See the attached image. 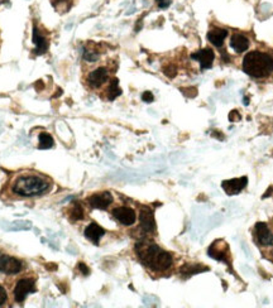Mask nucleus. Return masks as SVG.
<instances>
[{
  "label": "nucleus",
  "instance_id": "6ab92c4d",
  "mask_svg": "<svg viewBox=\"0 0 273 308\" xmlns=\"http://www.w3.org/2000/svg\"><path fill=\"white\" fill-rule=\"evenodd\" d=\"M203 270H207V268L203 266H199V264H186L185 267H182L181 273L182 274H197V273H201Z\"/></svg>",
  "mask_w": 273,
  "mask_h": 308
},
{
  "label": "nucleus",
  "instance_id": "a878e982",
  "mask_svg": "<svg viewBox=\"0 0 273 308\" xmlns=\"http://www.w3.org/2000/svg\"><path fill=\"white\" fill-rule=\"evenodd\" d=\"M8 301V294H6V290L4 289L1 286H0V306H3L4 303Z\"/></svg>",
  "mask_w": 273,
  "mask_h": 308
},
{
  "label": "nucleus",
  "instance_id": "0eeeda50",
  "mask_svg": "<svg viewBox=\"0 0 273 308\" xmlns=\"http://www.w3.org/2000/svg\"><path fill=\"white\" fill-rule=\"evenodd\" d=\"M88 202L91 207L99 208V210H105V208L109 207L110 204L113 202V196L108 191H104V192H99L90 196L88 199Z\"/></svg>",
  "mask_w": 273,
  "mask_h": 308
},
{
  "label": "nucleus",
  "instance_id": "7ed1b4c3",
  "mask_svg": "<svg viewBox=\"0 0 273 308\" xmlns=\"http://www.w3.org/2000/svg\"><path fill=\"white\" fill-rule=\"evenodd\" d=\"M48 188V181L43 180L38 176H23V177H19L13 185V192L23 197H34V196L43 195Z\"/></svg>",
  "mask_w": 273,
  "mask_h": 308
},
{
  "label": "nucleus",
  "instance_id": "c85d7f7f",
  "mask_svg": "<svg viewBox=\"0 0 273 308\" xmlns=\"http://www.w3.org/2000/svg\"><path fill=\"white\" fill-rule=\"evenodd\" d=\"M157 1V5L161 8V9H166L171 5V0H156Z\"/></svg>",
  "mask_w": 273,
  "mask_h": 308
},
{
  "label": "nucleus",
  "instance_id": "412c9836",
  "mask_svg": "<svg viewBox=\"0 0 273 308\" xmlns=\"http://www.w3.org/2000/svg\"><path fill=\"white\" fill-rule=\"evenodd\" d=\"M40 149H48L53 146V139L47 133H41L40 134Z\"/></svg>",
  "mask_w": 273,
  "mask_h": 308
},
{
  "label": "nucleus",
  "instance_id": "b1692460",
  "mask_svg": "<svg viewBox=\"0 0 273 308\" xmlns=\"http://www.w3.org/2000/svg\"><path fill=\"white\" fill-rule=\"evenodd\" d=\"M181 91L187 98H195L197 95L196 87H186V89H181Z\"/></svg>",
  "mask_w": 273,
  "mask_h": 308
},
{
  "label": "nucleus",
  "instance_id": "cd10ccee",
  "mask_svg": "<svg viewBox=\"0 0 273 308\" xmlns=\"http://www.w3.org/2000/svg\"><path fill=\"white\" fill-rule=\"evenodd\" d=\"M77 268H79V270H80V272H81L84 275H89V274H90V269H89L88 267L85 266V263H79V266H77Z\"/></svg>",
  "mask_w": 273,
  "mask_h": 308
},
{
  "label": "nucleus",
  "instance_id": "393cba45",
  "mask_svg": "<svg viewBox=\"0 0 273 308\" xmlns=\"http://www.w3.org/2000/svg\"><path fill=\"white\" fill-rule=\"evenodd\" d=\"M240 119H242V116H240V114L238 113V110H233V111H230V114H229V120H230L231 123L239 122Z\"/></svg>",
  "mask_w": 273,
  "mask_h": 308
},
{
  "label": "nucleus",
  "instance_id": "f257e3e1",
  "mask_svg": "<svg viewBox=\"0 0 273 308\" xmlns=\"http://www.w3.org/2000/svg\"><path fill=\"white\" fill-rule=\"evenodd\" d=\"M136 251L140 262L155 272H164L172 266L171 254L162 250L156 244L142 241L136 245Z\"/></svg>",
  "mask_w": 273,
  "mask_h": 308
},
{
  "label": "nucleus",
  "instance_id": "f8f14e48",
  "mask_svg": "<svg viewBox=\"0 0 273 308\" xmlns=\"http://www.w3.org/2000/svg\"><path fill=\"white\" fill-rule=\"evenodd\" d=\"M108 77H109L108 70L104 67H99L89 75L88 81L92 87H100L106 80H108Z\"/></svg>",
  "mask_w": 273,
  "mask_h": 308
},
{
  "label": "nucleus",
  "instance_id": "4468645a",
  "mask_svg": "<svg viewBox=\"0 0 273 308\" xmlns=\"http://www.w3.org/2000/svg\"><path fill=\"white\" fill-rule=\"evenodd\" d=\"M228 36V31L224 28H212L211 31L207 33V40L214 44L215 47H223L224 40Z\"/></svg>",
  "mask_w": 273,
  "mask_h": 308
},
{
  "label": "nucleus",
  "instance_id": "2eb2a0df",
  "mask_svg": "<svg viewBox=\"0 0 273 308\" xmlns=\"http://www.w3.org/2000/svg\"><path fill=\"white\" fill-rule=\"evenodd\" d=\"M104 235H105V230H104L100 225H97V224L95 223H91L85 229L86 239H89V240L95 243V244H97L99 240H100Z\"/></svg>",
  "mask_w": 273,
  "mask_h": 308
},
{
  "label": "nucleus",
  "instance_id": "20e7f679",
  "mask_svg": "<svg viewBox=\"0 0 273 308\" xmlns=\"http://www.w3.org/2000/svg\"><path fill=\"white\" fill-rule=\"evenodd\" d=\"M23 268L21 260L0 253V272L4 274H18Z\"/></svg>",
  "mask_w": 273,
  "mask_h": 308
},
{
  "label": "nucleus",
  "instance_id": "ddd939ff",
  "mask_svg": "<svg viewBox=\"0 0 273 308\" xmlns=\"http://www.w3.org/2000/svg\"><path fill=\"white\" fill-rule=\"evenodd\" d=\"M33 43L36 44V48H34V53L36 55H43L48 49V41H47L46 37H43L41 34L40 29L36 25L33 27Z\"/></svg>",
  "mask_w": 273,
  "mask_h": 308
},
{
  "label": "nucleus",
  "instance_id": "1a4fd4ad",
  "mask_svg": "<svg viewBox=\"0 0 273 308\" xmlns=\"http://www.w3.org/2000/svg\"><path fill=\"white\" fill-rule=\"evenodd\" d=\"M255 236L258 243L264 246H273V234L266 223L255 224Z\"/></svg>",
  "mask_w": 273,
  "mask_h": 308
},
{
  "label": "nucleus",
  "instance_id": "c756f323",
  "mask_svg": "<svg viewBox=\"0 0 273 308\" xmlns=\"http://www.w3.org/2000/svg\"><path fill=\"white\" fill-rule=\"evenodd\" d=\"M38 87H40V89H42V87H43L42 81H38V82L36 83V89H37V90H38Z\"/></svg>",
  "mask_w": 273,
  "mask_h": 308
},
{
  "label": "nucleus",
  "instance_id": "9b49d317",
  "mask_svg": "<svg viewBox=\"0 0 273 308\" xmlns=\"http://www.w3.org/2000/svg\"><path fill=\"white\" fill-rule=\"evenodd\" d=\"M214 51L210 48H204L197 51L196 53H192L191 58L200 62L201 70H209L212 67V62H214Z\"/></svg>",
  "mask_w": 273,
  "mask_h": 308
},
{
  "label": "nucleus",
  "instance_id": "bb28decb",
  "mask_svg": "<svg viewBox=\"0 0 273 308\" xmlns=\"http://www.w3.org/2000/svg\"><path fill=\"white\" fill-rule=\"evenodd\" d=\"M142 100L144 101V103H152V101L155 100V98H153V94H152L151 91H146L143 92Z\"/></svg>",
  "mask_w": 273,
  "mask_h": 308
},
{
  "label": "nucleus",
  "instance_id": "aec40b11",
  "mask_svg": "<svg viewBox=\"0 0 273 308\" xmlns=\"http://www.w3.org/2000/svg\"><path fill=\"white\" fill-rule=\"evenodd\" d=\"M70 219L72 221H79V220L84 219V208L81 207V205L73 204L72 208L70 210Z\"/></svg>",
  "mask_w": 273,
  "mask_h": 308
},
{
  "label": "nucleus",
  "instance_id": "a211bd4d",
  "mask_svg": "<svg viewBox=\"0 0 273 308\" xmlns=\"http://www.w3.org/2000/svg\"><path fill=\"white\" fill-rule=\"evenodd\" d=\"M225 255L227 253L224 251V249L218 246V241H216L215 244H212L211 246L209 247V256L214 258L216 260H225Z\"/></svg>",
  "mask_w": 273,
  "mask_h": 308
},
{
  "label": "nucleus",
  "instance_id": "4be33fe9",
  "mask_svg": "<svg viewBox=\"0 0 273 308\" xmlns=\"http://www.w3.org/2000/svg\"><path fill=\"white\" fill-rule=\"evenodd\" d=\"M84 58L89 62H95L99 58V53L94 52V51H85L84 52Z\"/></svg>",
  "mask_w": 273,
  "mask_h": 308
},
{
  "label": "nucleus",
  "instance_id": "f03ea898",
  "mask_svg": "<svg viewBox=\"0 0 273 308\" xmlns=\"http://www.w3.org/2000/svg\"><path fill=\"white\" fill-rule=\"evenodd\" d=\"M243 71L250 77L263 79L273 71V58L263 52H249L243 60Z\"/></svg>",
  "mask_w": 273,
  "mask_h": 308
},
{
  "label": "nucleus",
  "instance_id": "7c9ffc66",
  "mask_svg": "<svg viewBox=\"0 0 273 308\" xmlns=\"http://www.w3.org/2000/svg\"><path fill=\"white\" fill-rule=\"evenodd\" d=\"M243 104H246V105H248L249 104V101H248V99H243Z\"/></svg>",
  "mask_w": 273,
  "mask_h": 308
},
{
  "label": "nucleus",
  "instance_id": "dca6fc26",
  "mask_svg": "<svg viewBox=\"0 0 273 308\" xmlns=\"http://www.w3.org/2000/svg\"><path fill=\"white\" fill-rule=\"evenodd\" d=\"M230 46L237 53H242L248 49L249 41L247 37L242 36V34H234V36L231 37Z\"/></svg>",
  "mask_w": 273,
  "mask_h": 308
},
{
  "label": "nucleus",
  "instance_id": "9d476101",
  "mask_svg": "<svg viewBox=\"0 0 273 308\" xmlns=\"http://www.w3.org/2000/svg\"><path fill=\"white\" fill-rule=\"evenodd\" d=\"M139 221H140V227H142L147 234H151V232H153L156 230L155 215H153V211H152L149 207H147V206L140 208Z\"/></svg>",
  "mask_w": 273,
  "mask_h": 308
},
{
  "label": "nucleus",
  "instance_id": "5701e85b",
  "mask_svg": "<svg viewBox=\"0 0 273 308\" xmlns=\"http://www.w3.org/2000/svg\"><path fill=\"white\" fill-rule=\"evenodd\" d=\"M163 72H164V75H166V76H168L170 79H173V77L176 76L177 71H176V67H175V66L170 64V66H167V67L163 68Z\"/></svg>",
  "mask_w": 273,
  "mask_h": 308
},
{
  "label": "nucleus",
  "instance_id": "39448f33",
  "mask_svg": "<svg viewBox=\"0 0 273 308\" xmlns=\"http://www.w3.org/2000/svg\"><path fill=\"white\" fill-rule=\"evenodd\" d=\"M36 290L34 288V282L32 279H21L17 283L14 288V298L17 302H24V299L29 293H33Z\"/></svg>",
  "mask_w": 273,
  "mask_h": 308
},
{
  "label": "nucleus",
  "instance_id": "423d86ee",
  "mask_svg": "<svg viewBox=\"0 0 273 308\" xmlns=\"http://www.w3.org/2000/svg\"><path fill=\"white\" fill-rule=\"evenodd\" d=\"M247 185H248V177H240L223 181L222 187L224 189V192H227V195L233 196L238 195L243 188H246Z\"/></svg>",
  "mask_w": 273,
  "mask_h": 308
},
{
  "label": "nucleus",
  "instance_id": "f3484780",
  "mask_svg": "<svg viewBox=\"0 0 273 308\" xmlns=\"http://www.w3.org/2000/svg\"><path fill=\"white\" fill-rule=\"evenodd\" d=\"M120 95L121 89L119 87V80H112L109 89H108V99H109V100H115V99L118 98V96H120Z\"/></svg>",
  "mask_w": 273,
  "mask_h": 308
},
{
  "label": "nucleus",
  "instance_id": "6e6552de",
  "mask_svg": "<svg viewBox=\"0 0 273 308\" xmlns=\"http://www.w3.org/2000/svg\"><path fill=\"white\" fill-rule=\"evenodd\" d=\"M113 216L116 221H119L120 224L125 226H131L136 223V212H134L132 208L129 207H124V206H121V207H116L113 210Z\"/></svg>",
  "mask_w": 273,
  "mask_h": 308
}]
</instances>
